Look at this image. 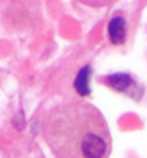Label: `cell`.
Returning a JSON list of instances; mask_svg holds the SVG:
<instances>
[{
	"label": "cell",
	"mask_w": 147,
	"mask_h": 158,
	"mask_svg": "<svg viewBox=\"0 0 147 158\" xmlns=\"http://www.w3.org/2000/svg\"><path fill=\"white\" fill-rule=\"evenodd\" d=\"M42 134L56 158H110L108 122L95 106L74 99L51 109Z\"/></svg>",
	"instance_id": "1"
},
{
	"label": "cell",
	"mask_w": 147,
	"mask_h": 158,
	"mask_svg": "<svg viewBox=\"0 0 147 158\" xmlns=\"http://www.w3.org/2000/svg\"><path fill=\"white\" fill-rule=\"evenodd\" d=\"M126 36H128V26H126V20L117 15L114 18H111L108 23V38L113 45H123L126 42Z\"/></svg>",
	"instance_id": "2"
},
{
	"label": "cell",
	"mask_w": 147,
	"mask_h": 158,
	"mask_svg": "<svg viewBox=\"0 0 147 158\" xmlns=\"http://www.w3.org/2000/svg\"><path fill=\"white\" fill-rule=\"evenodd\" d=\"M108 85L111 87H114L116 90L119 92H132L135 87V81L126 74H116V75H111L108 77Z\"/></svg>",
	"instance_id": "3"
},
{
	"label": "cell",
	"mask_w": 147,
	"mask_h": 158,
	"mask_svg": "<svg viewBox=\"0 0 147 158\" xmlns=\"http://www.w3.org/2000/svg\"><path fill=\"white\" fill-rule=\"evenodd\" d=\"M90 73H92L90 66H84L81 69V73L78 74L75 83H74V86L77 87V90L81 95H87L89 94V77H90Z\"/></svg>",
	"instance_id": "4"
}]
</instances>
